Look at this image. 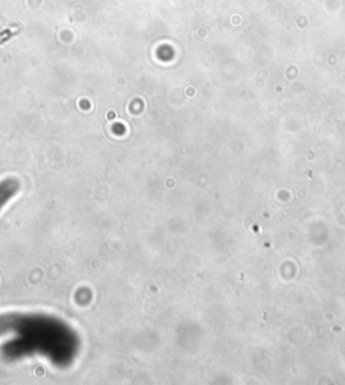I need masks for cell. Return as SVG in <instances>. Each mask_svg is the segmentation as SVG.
Here are the masks:
<instances>
[{
  "instance_id": "1",
  "label": "cell",
  "mask_w": 345,
  "mask_h": 385,
  "mask_svg": "<svg viewBox=\"0 0 345 385\" xmlns=\"http://www.w3.org/2000/svg\"><path fill=\"white\" fill-rule=\"evenodd\" d=\"M3 186H4V185H1V187H0V209H1V205L7 204V201L10 199V198H1V197H4V195H11L12 197V194L15 192H8V187L4 189Z\"/></svg>"
}]
</instances>
